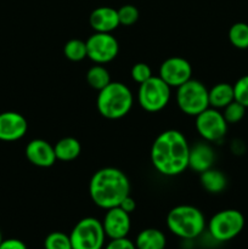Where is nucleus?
<instances>
[{
    "label": "nucleus",
    "mask_w": 248,
    "mask_h": 249,
    "mask_svg": "<svg viewBox=\"0 0 248 249\" xmlns=\"http://www.w3.org/2000/svg\"><path fill=\"white\" fill-rule=\"evenodd\" d=\"M158 77L162 78L170 88H179L192 78V66L180 56L167 58L159 66Z\"/></svg>",
    "instance_id": "obj_11"
},
{
    "label": "nucleus",
    "mask_w": 248,
    "mask_h": 249,
    "mask_svg": "<svg viewBox=\"0 0 248 249\" xmlns=\"http://www.w3.org/2000/svg\"><path fill=\"white\" fill-rule=\"evenodd\" d=\"M232 87L235 101L240 102L246 108H248V74L238 78Z\"/></svg>",
    "instance_id": "obj_26"
},
{
    "label": "nucleus",
    "mask_w": 248,
    "mask_h": 249,
    "mask_svg": "<svg viewBox=\"0 0 248 249\" xmlns=\"http://www.w3.org/2000/svg\"><path fill=\"white\" fill-rule=\"evenodd\" d=\"M117 11H118L119 23L123 24V26H133L134 23L138 22L139 16H140L138 7L130 4L123 5Z\"/></svg>",
    "instance_id": "obj_27"
},
{
    "label": "nucleus",
    "mask_w": 248,
    "mask_h": 249,
    "mask_svg": "<svg viewBox=\"0 0 248 249\" xmlns=\"http://www.w3.org/2000/svg\"><path fill=\"white\" fill-rule=\"evenodd\" d=\"M105 249H136V246L133 241H130L126 237H123L111 240V242L106 246Z\"/></svg>",
    "instance_id": "obj_29"
},
{
    "label": "nucleus",
    "mask_w": 248,
    "mask_h": 249,
    "mask_svg": "<svg viewBox=\"0 0 248 249\" xmlns=\"http://www.w3.org/2000/svg\"><path fill=\"white\" fill-rule=\"evenodd\" d=\"M209 107L223 109L235 100L233 87L229 83H218L208 90Z\"/></svg>",
    "instance_id": "obj_17"
},
{
    "label": "nucleus",
    "mask_w": 248,
    "mask_h": 249,
    "mask_svg": "<svg viewBox=\"0 0 248 249\" xmlns=\"http://www.w3.org/2000/svg\"><path fill=\"white\" fill-rule=\"evenodd\" d=\"M215 153L212 146L206 142H198L190 147L189 155V168L197 173H203L207 169L213 167Z\"/></svg>",
    "instance_id": "obj_16"
},
{
    "label": "nucleus",
    "mask_w": 248,
    "mask_h": 249,
    "mask_svg": "<svg viewBox=\"0 0 248 249\" xmlns=\"http://www.w3.org/2000/svg\"><path fill=\"white\" fill-rule=\"evenodd\" d=\"M130 75L133 78L134 82L138 83L139 85L145 83L146 80L150 79L152 75V70H151L150 66L145 62H138L133 66L130 71Z\"/></svg>",
    "instance_id": "obj_28"
},
{
    "label": "nucleus",
    "mask_w": 248,
    "mask_h": 249,
    "mask_svg": "<svg viewBox=\"0 0 248 249\" xmlns=\"http://www.w3.org/2000/svg\"><path fill=\"white\" fill-rule=\"evenodd\" d=\"M70 237L73 249H102L106 233L102 221L87 216L75 224Z\"/></svg>",
    "instance_id": "obj_7"
},
{
    "label": "nucleus",
    "mask_w": 248,
    "mask_h": 249,
    "mask_svg": "<svg viewBox=\"0 0 248 249\" xmlns=\"http://www.w3.org/2000/svg\"><path fill=\"white\" fill-rule=\"evenodd\" d=\"M190 145L184 134L169 129L156 138L151 147V162L164 177H177L189 168Z\"/></svg>",
    "instance_id": "obj_1"
},
{
    "label": "nucleus",
    "mask_w": 248,
    "mask_h": 249,
    "mask_svg": "<svg viewBox=\"0 0 248 249\" xmlns=\"http://www.w3.org/2000/svg\"><path fill=\"white\" fill-rule=\"evenodd\" d=\"M177 89V105L182 113L196 117L209 107L208 89L199 80L191 78Z\"/></svg>",
    "instance_id": "obj_5"
},
{
    "label": "nucleus",
    "mask_w": 248,
    "mask_h": 249,
    "mask_svg": "<svg viewBox=\"0 0 248 249\" xmlns=\"http://www.w3.org/2000/svg\"><path fill=\"white\" fill-rule=\"evenodd\" d=\"M55 150L56 160H62V162H72L75 158L79 157L80 152H82V146L80 142L75 138L72 136H67L56 142L53 146Z\"/></svg>",
    "instance_id": "obj_20"
},
{
    "label": "nucleus",
    "mask_w": 248,
    "mask_h": 249,
    "mask_svg": "<svg viewBox=\"0 0 248 249\" xmlns=\"http://www.w3.org/2000/svg\"><path fill=\"white\" fill-rule=\"evenodd\" d=\"M90 27L99 33H112L118 28V11L113 7L100 6L92 10L89 17Z\"/></svg>",
    "instance_id": "obj_15"
},
{
    "label": "nucleus",
    "mask_w": 248,
    "mask_h": 249,
    "mask_svg": "<svg viewBox=\"0 0 248 249\" xmlns=\"http://www.w3.org/2000/svg\"><path fill=\"white\" fill-rule=\"evenodd\" d=\"M134 104L131 90L121 82H111L100 90L96 99V107L104 118L116 121L125 117Z\"/></svg>",
    "instance_id": "obj_3"
},
{
    "label": "nucleus",
    "mask_w": 248,
    "mask_h": 249,
    "mask_svg": "<svg viewBox=\"0 0 248 249\" xmlns=\"http://www.w3.org/2000/svg\"><path fill=\"white\" fill-rule=\"evenodd\" d=\"M2 242V235H1V231H0V243Z\"/></svg>",
    "instance_id": "obj_32"
},
{
    "label": "nucleus",
    "mask_w": 248,
    "mask_h": 249,
    "mask_svg": "<svg viewBox=\"0 0 248 249\" xmlns=\"http://www.w3.org/2000/svg\"><path fill=\"white\" fill-rule=\"evenodd\" d=\"M167 226L172 233L184 240H194L203 232L206 219L198 208L181 204L170 209L167 215Z\"/></svg>",
    "instance_id": "obj_4"
},
{
    "label": "nucleus",
    "mask_w": 248,
    "mask_h": 249,
    "mask_svg": "<svg viewBox=\"0 0 248 249\" xmlns=\"http://www.w3.org/2000/svg\"><path fill=\"white\" fill-rule=\"evenodd\" d=\"M63 55L72 62H79L88 57L87 44L80 39H71L63 46Z\"/></svg>",
    "instance_id": "obj_23"
},
{
    "label": "nucleus",
    "mask_w": 248,
    "mask_h": 249,
    "mask_svg": "<svg viewBox=\"0 0 248 249\" xmlns=\"http://www.w3.org/2000/svg\"><path fill=\"white\" fill-rule=\"evenodd\" d=\"M245 216L237 209H224L212 216L208 223L209 233L214 240L226 242L241 233L245 228Z\"/></svg>",
    "instance_id": "obj_8"
},
{
    "label": "nucleus",
    "mask_w": 248,
    "mask_h": 249,
    "mask_svg": "<svg viewBox=\"0 0 248 249\" xmlns=\"http://www.w3.org/2000/svg\"><path fill=\"white\" fill-rule=\"evenodd\" d=\"M0 249H28L26 243L22 242L17 238H9V240H2L0 243Z\"/></svg>",
    "instance_id": "obj_30"
},
{
    "label": "nucleus",
    "mask_w": 248,
    "mask_h": 249,
    "mask_svg": "<svg viewBox=\"0 0 248 249\" xmlns=\"http://www.w3.org/2000/svg\"><path fill=\"white\" fill-rule=\"evenodd\" d=\"M28 130V122L18 112L0 113V140L12 142L23 138Z\"/></svg>",
    "instance_id": "obj_13"
},
{
    "label": "nucleus",
    "mask_w": 248,
    "mask_h": 249,
    "mask_svg": "<svg viewBox=\"0 0 248 249\" xmlns=\"http://www.w3.org/2000/svg\"><path fill=\"white\" fill-rule=\"evenodd\" d=\"M87 82L90 88L100 91L111 83V75H109L107 68H105L104 66L95 65L88 70Z\"/></svg>",
    "instance_id": "obj_21"
},
{
    "label": "nucleus",
    "mask_w": 248,
    "mask_h": 249,
    "mask_svg": "<svg viewBox=\"0 0 248 249\" xmlns=\"http://www.w3.org/2000/svg\"><path fill=\"white\" fill-rule=\"evenodd\" d=\"M229 40L240 50L248 49V23L246 22H236L229 29Z\"/></svg>",
    "instance_id": "obj_22"
},
{
    "label": "nucleus",
    "mask_w": 248,
    "mask_h": 249,
    "mask_svg": "<svg viewBox=\"0 0 248 249\" xmlns=\"http://www.w3.org/2000/svg\"><path fill=\"white\" fill-rule=\"evenodd\" d=\"M135 246L136 249H164L167 238L158 229H145L136 236Z\"/></svg>",
    "instance_id": "obj_18"
},
{
    "label": "nucleus",
    "mask_w": 248,
    "mask_h": 249,
    "mask_svg": "<svg viewBox=\"0 0 248 249\" xmlns=\"http://www.w3.org/2000/svg\"><path fill=\"white\" fill-rule=\"evenodd\" d=\"M202 187L209 194H220L228 186V179L225 174L218 169H214L213 167L207 169L206 172L201 173L199 177Z\"/></svg>",
    "instance_id": "obj_19"
},
{
    "label": "nucleus",
    "mask_w": 248,
    "mask_h": 249,
    "mask_svg": "<svg viewBox=\"0 0 248 249\" xmlns=\"http://www.w3.org/2000/svg\"><path fill=\"white\" fill-rule=\"evenodd\" d=\"M44 249H73L70 235L60 231L49 233L44 241Z\"/></svg>",
    "instance_id": "obj_24"
},
{
    "label": "nucleus",
    "mask_w": 248,
    "mask_h": 249,
    "mask_svg": "<svg viewBox=\"0 0 248 249\" xmlns=\"http://www.w3.org/2000/svg\"><path fill=\"white\" fill-rule=\"evenodd\" d=\"M85 44H87L88 57L96 65L111 62L119 53L118 40L112 36V33L95 32L88 38Z\"/></svg>",
    "instance_id": "obj_10"
},
{
    "label": "nucleus",
    "mask_w": 248,
    "mask_h": 249,
    "mask_svg": "<svg viewBox=\"0 0 248 249\" xmlns=\"http://www.w3.org/2000/svg\"><path fill=\"white\" fill-rule=\"evenodd\" d=\"M118 207H121V208L123 209L124 212H126V213L131 214L134 211H135V208H136L135 199H134L133 197H131L130 195H129V196H126L125 198H124L123 201H122V203L119 204Z\"/></svg>",
    "instance_id": "obj_31"
},
{
    "label": "nucleus",
    "mask_w": 248,
    "mask_h": 249,
    "mask_svg": "<svg viewBox=\"0 0 248 249\" xmlns=\"http://www.w3.org/2000/svg\"><path fill=\"white\" fill-rule=\"evenodd\" d=\"M89 195L97 207L107 211L118 207L130 195V181L118 168H102L90 179Z\"/></svg>",
    "instance_id": "obj_2"
},
{
    "label": "nucleus",
    "mask_w": 248,
    "mask_h": 249,
    "mask_svg": "<svg viewBox=\"0 0 248 249\" xmlns=\"http://www.w3.org/2000/svg\"><path fill=\"white\" fill-rule=\"evenodd\" d=\"M105 233L111 240L126 237L130 231V214L124 212L121 207L107 209L102 220Z\"/></svg>",
    "instance_id": "obj_12"
},
{
    "label": "nucleus",
    "mask_w": 248,
    "mask_h": 249,
    "mask_svg": "<svg viewBox=\"0 0 248 249\" xmlns=\"http://www.w3.org/2000/svg\"><path fill=\"white\" fill-rule=\"evenodd\" d=\"M223 116L228 124H236L242 121L246 116V107L241 105L240 102L233 100L231 104H229L225 108H223Z\"/></svg>",
    "instance_id": "obj_25"
},
{
    "label": "nucleus",
    "mask_w": 248,
    "mask_h": 249,
    "mask_svg": "<svg viewBox=\"0 0 248 249\" xmlns=\"http://www.w3.org/2000/svg\"><path fill=\"white\" fill-rule=\"evenodd\" d=\"M26 157L29 163L39 168L53 167L57 160L53 146L43 139H34L27 143Z\"/></svg>",
    "instance_id": "obj_14"
},
{
    "label": "nucleus",
    "mask_w": 248,
    "mask_h": 249,
    "mask_svg": "<svg viewBox=\"0 0 248 249\" xmlns=\"http://www.w3.org/2000/svg\"><path fill=\"white\" fill-rule=\"evenodd\" d=\"M172 88L158 75H153L140 84L138 90V102L142 109L150 113L162 111L169 104Z\"/></svg>",
    "instance_id": "obj_6"
},
{
    "label": "nucleus",
    "mask_w": 248,
    "mask_h": 249,
    "mask_svg": "<svg viewBox=\"0 0 248 249\" xmlns=\"http://www.w3.org/2000/svg\"><path fill=\"white\" fill-rule=\"evenodd\" d=\"M196 130L202 139L208 142H216L225 138L228 133V122L219 109L208 107L196 116Z\"/></svg>",
    "instance_id": "obj_9"
}]
</instances>
